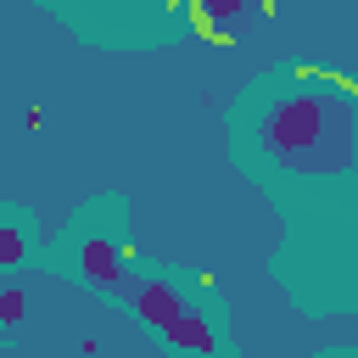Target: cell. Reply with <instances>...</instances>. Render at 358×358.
<instances>
[{
	"mask_svg": "<svg viewBox=\"0 0 358 358\" xmlns=\"http://www.w3.org/2000/svg\"><path fill=\"white\" fill-rule=\"evenodd\" d=\"M241 145H252L274 173L296 179H352L358 173V84L319 67L263 73L235 112Z\"/></svg>",
	"mask_w": 358,
	"mask_h": 358,
	"instance_id": "cell-1",
	"label": "cell"
},
{
	"mask_svg": "<svg viewBox=\"0 0 358 358\" xmlns=\"http://www.w3.org/2000/svg\"><path fill=\"white\" fill-rule=\"evenodd\" d=\"M207 280H179L157 263H134L123 280L129 308L179 352H201V358H235L229 336H224V313L207 302Z\"/></svg>",
	"mask_w": 358,
	"mask_h": 358,
	"instance_id": "cell-2",
	"label": "cell"
},
{
	"mask_svg": "<svg viewBox=\"0 0 358 358\" xmlns=\"http://www.w3.org/2000/svg\"><path fill=\"white\" fill-rule=\"evenodd\" d=\"M101 213H106V201L84 207V213L67 224L62 246L50 252V263H56L62 274L95 285V291H123V280H129V268H134V252H129V235H123V224H117L123 213H117L112 224H106Z\"/></svg>",
	"mask_w": 358,
	"mask_h": 358,
	"instance_id": "cell-3",
	"label": "cell"
},
{
	"mask_svg": "<svg viewBox=\"0 0 358 358\" xmlns=\"http://www.w3.org/2000/svg\"><path fill=\"white\" fill-rule=\"evenodd\" d=\"M39 252V218L17 201H0V274L22 268Z\"/></svg>",
	"mask_w": 358,
	"mask_h": 358,
	"instance_id": "cell-4",
	"label": "cell"
},
{
	"mask_svg": "<svg viewBox=\"0 0 358 358\" xmlns=\"http://www.w3.org/2000/svg\"><path fill=\"white\" fill-rule=\"evenodd\" d=\"M22 319H28V296H22V291H6V296H0V324L11 330V324H22Z\"/></svg>",
	"mask_w": 358,
	"mask_h": 358,
	"instance_id": "cell-5",
	"label": "cell"
},
{
	"mask_svg": "<svg viewBox=\"0 0 358 358\" xmlns=\"http://www.w3.org/2000/svg\"><path fill=\"white\" fill-rule=\"evenodd\" d=\"M330 358H352V352H330Z\"/></svg>",
	"mask_w": 358,
	"mask_h": 358,
	"instance_id": "cell-6",
	"label": "cell"
}]
</instances>
